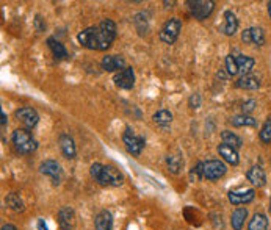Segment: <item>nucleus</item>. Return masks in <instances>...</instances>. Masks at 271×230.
Returning a JSON list of instances; mask_svg holds the SVG:
<instances>
[{
  "instance_id": "nucleus-25",
  "label": "nucleus",
  "mask_w": 271,
  "mask_h": 230,
  "mask_svg": "<svg viewBox=\"0 0 271 230\" xmlns=\"http://www.w3.org/2000/svg\"><path fill=\"white\" fill-rule=\"evenodd\" d=\"M152 119H154L155 124L160 125V127L166 129V127H168V125L173 122V113L168 111V110H160V111H157V113L152 116Z\"/></svg>"
},
{
  "instance_id": "nucleus-32",
  "label": "nucleus",
  "mask_w": 271,
  "mask_h": 230,
  "mask_svg": "<svg viewBox=\"0 0 271 230\" xmlns=\"http://www.w3.org/2000/svg\"><path fill=\"white\" fill-rule=\"evenodd\" d=\"M226 69H227V74L232 75V77L238 74L237 61H235V56H234V55H227V56H226Z\"/></svg>"
},
{
  "instance_id": "nucleus-37",
  "label": "nucleus",
  "mask_w": 271,
  "mask_h": 230,
  "mask_svg": "<svg viewBox=\"0 0 271 230\" xmlns=\"http://www.w3.org/2000/svg\"><path fill=\"white\" fill-rule=\"evenodd\" d=\"M2 230H17L13 224H5L4 227H2Z\"/></svg>"
},
{
  "instance_id": "nucleus-39",
  "label": "nucleus",
  "mask_w": 271,
  "mask_h": 230,
  "mask_svg": "<svg viewBox=\"0 0 271 230\" xmlns=\"http://www.w3.org/2000/svg\"><path fill=\"white\" fill-rule=\"evenodd\" d=\"M268 14H269V19H271V2H268Z\"/></svg>"
},
{
  "instance_id": "nucleus-8",
  "label": "nucleus",
  "mask_w": 271,
  "mask_h": 230,
  "mask_svg": "<svg viewBox=\"0 0 271 230\" xmlns=\"http://www.w3.org/2000/svg\"><path fill=\"white\" fill-rule=\"evenodd\" d=\"M115 85L121 90H132L135 87V72H133V68L130 66H126L122 71L116 72L115 74Z\"/></svg>"
},
{
  "instance_id": "nucleus-31",
  "label": "nucleus",
  "mask_w": 271,
  "mask_h": 230,
  "mask_svg": "<svg viewBox=\"0 0 271 230\" xmlns=\"http://www.w3.org/2000/svg\"><path fill=\"white\" fill-rule=\"evenodd\" d=\"M204 179V163L198 161L196 166H193V169L190 171V180L192 182H199Z\"/></svg>"
},
{
  "instance_id": "nucleus-7",
  "label": "nucleus",
  "mask_w": 271,
  "mask_h": 230,
  "mask_svg": "<svg viewBox=\"0 0 271 230\" xmlns=\"http://www.w3.org/2000/svg\"><path fill=\"white\" fill-rule=\"evenodd\" d=\"M227 172V166L221 160H208L204 163V179L218 180Z\"/></svg>"
},
{
  "instance_id": "nucleus-26",
  "label": "nucleus",
  "mask_w": 271,
  "mask_h": 230,
  "mask_svg": "<svg viewBox=\"0 0 271 230\" xmlns=\"http://www.w3.org/2000/svg\"><path fill=\"white\" fill-rule=\"evenodd\" d=\"M221 139H223V144L232 146L234 149H240L241 144H243V141H241L240 136H237L234 132H229V130H224V132L221 133Z\"/></svg>"
},
{
  "instance_id": "nucleus-28",
  "label": "nucleus",
  "mask_w": 271,
  "mask_h": 230,
  "mask_svg": "<svg viewBox=\"0 0 271 230\" xmlns=\"http://www.w3.org/2000/svg\"><path fill=\"white\" fill-rule=\"evenodd\" d=\"M166 164L173 174H179L183 169V158L180 155H168L166 157Z\"/></svg>"
},
{
  "instance_id": "nucleus-13",
  "label": "nucleus",
  "mask_w": 271,
  "mask_h": 230,
  "mask_svg": "<svg viewBox=\"0 0 271 230\" xmlns=\"http://www.w3.org/2000/svg\"><path fill=\"white\" fill-rule=\"evenodd\" d=\"M254 199V190H249V188H238V190L229 191V200L234 205H245L249 204Z\"/></svg>"
},
{
  "instance_id": "nucleus-6",
  "label": "nucleus",
  "mask_w": 271,
  "mask_h": 230,
  "mask_svg": "<svg viewBox=\"0 0 271 230\" xmlns=\"http://www.w3.org/2000/svg\"><path fill=\"white\" fill-rule=\"evenodd\" d=\"M122 141H124V144H126V149L135 157H138L141 154V151L146 146L144 136L135 135V132L130 127H126V132H124V135H122Z\"/></svg>"
},
{
  "instance_id": "nucleus-22",
  "label": "nucleus",
  "mask_w": 271,
  "mask_h": 230,
  "mask_svg": "<svg viewBox=\"0 0 271 230\" xmlns=\"http://www.w3.org/2000/svg\"><path fill=\"white\" fill-rule=\"evenodd\" d=\"M237 87L241 88V90H257L260 87V80L256 75L248 74V75H243V77L238 78Z\"/></svg>"
},
{
  "instance_id": "nucleus-12",
  "label": "nucleus",
  "mask_w": 271,
  "mask_h": 230,
  "mask_svg": "<svg viewBox=\"0 0 271 230\" xmlns=\"http://www.w3.org/2000/svg\"><path fill=\"white\" fill-rule=\"evenodd\" d=\"M241 39L245 44H254V46H263L265 35L263 30L259 27H249L241 33Z\"/></svg>"
},
{
  "instance_id": "nucleus-19",
  "label": "nucleus",
  "mask_w": 271,
  "mask_h": 230,
  "mask_svg": "<svg viewBox=\"0 0 271 230\" xmlns=\"http://www.w3.org/2000/svg\"><path fill=\"white\" fill-rule=\"evenodd\" d=\"M246 179L251 182L254 186H263L266 183L265 171L260 168V166H253V168L246 172Z\"/></svg>"
},
{
  "instance_id": "nucleus-23",
  "label": "nucleus",
  "mask_w": 271,
  "mask_h": 230,
  "mask_svg": "<svg viewBox=\"0 0 271 230\" xmlns=\"http://www.w3.org/2000/svg\"><path fill=\"white\" fill-rule=\"evenodd\" d=\"M248 218V210L246 208H237V210L232 213V218H231V224H232V228L234 230H241V227L245 225V219Z\"/></svg>"
},
{
  "instance_id": "nucleus-3",
  "label": "nucleus",
  "mask_w": 271,
  "mask_h": 230,
  "mask_svg": "<svg viewBox=\"0 0 271 230\" xmlns=\"http://www.w3.org/2000/svg\"><path fill=\"white\" fill-rule=\"evenodd\" d=\"M14 149L19 154H32L38 149V141L29 129H16L11 136Z\"/></svg>"
},
{
  "instance_id": "nucleus-21",
  "label": "nucleus",
  "mask_w": 271,
  "mask_h": 230,
  "mask_svg": "<svg viewBox=\"0 0 271 230\" xmlns=\"http://www.w3.org/2000/svg\"><path fill=\"white\" fill-rule=\"evenodd\" d=\"M235 61H237L238 74H241V77H243V75H248L249 72H251V69L254 68V65H256L254 58L246 56V55H238V56H235Z\"/></svg>"
},
{
  "instance_id": "nucleus-1",
  "label": "nucleus",
  "mask_w": 271,
  "mask_h": 230,
  "mask_svg": "<svg viewBox=\"0 0 271 230\" xmlns=\"http://www.w3.org/2000/svg\"><path fill=\"white\" fill-rule=\"evenodd\" d=\"M116 24L112 19H103L97 25L88 27L82 30L77 36V41L82 47L90 50H99L103 52L110 49V46L116 39Z\"/></svg>"
},
{
  "instance_id": "nucleus-38",
  "label": "nucleus",
  "mask_w": 271,
  "mask_h": 230,
  "mask_svg": "<svg viewBox=\"0 0 271 230\" xmlns=\"http://www.w3.org/2000/svg\"><path fill=\"white\" fill-rule=\"evenodd\" d=\"M8 124V118H7V114H5V111H2V125L5 127V125Z\"/></svg>"
},
{
  "instance_id": "nucleus-24",
  "label": "nucleus",
  "mask_w": 271,
  "mask_h": 230,
  "mask_svg": "<svg viewBox=\"0 0 271 230\" xmlns=\"http://www.w3.org/2000/svg\"><path fill=\"white\" fill-rule=\"evenodd\" d=\"M231 124L234 127H254L257 125V121L249 114H238L231 119Z\"/></svg>"
},
{
  "instance_id": "nucleus-34",
  "label": "nucleus",
  "mask_w": 271,
  "mask_h": 230,
  "mask_svg": "<svg viewBox=\"0 0 271 230\" xmlns=\"http://www.w3.org/2000/svg\"><path fill=\"white\" fill-rule=\"evenodd\" d=\"M188 105L192 108H199L201 107V96L199 94H192V97L188 99Z\"/></svg>"
},
{
  "instance_id": "nucleus-20",
  "label": "nucleus",
  "mask_w": 271,
  "mask_h": 230,
  "mask_svg": "<svg viewBox=\"0 0 271 230\" xmlns=\"http://www.w3.org/2000/svg\"><path fill=\"white\" fill-rule=\"evenodd\" d=\"M47 47L52 50V53H53V56L57 58V60H66L68 58V50H66V47L60 43L58 39H55V38H47Z\"/></svg>"
},
{
  "instance_id": "nucleus-18",
  "label": "nucleus",
  "mask_w": 271,
  "mask_h": 230,
  "mask_svg": "<svg viewBox=\"0 0 271 230\" xmlns=\"http://www.w3.org/2000/svg\"><path fill=\"white\" fill-rule=\"evenodd\" d=\"M218 154L227 161V163H231L234 166L238 164L240 158H238V152L237 149H234L232 146H227V144H220L218 146Z\"/></svg>"
},
{
  "instance_id": "nucleus-17",
  "label": "nucleus",
  "mask_w": 271,
  "mask_h": 230,
  "mask_svg": "<svg viewBox=\"0 0 271 230\" xmlns=\"http://www.w3.org/2000/svg\"><path fill=\"white\" fill-rule=\"evenodd\" d=\"M96 230H112L113 228V215L109 210H102L94 218Z\"/></svg>"
},
{
  "instance_id": "nucleus-2",
  "label": "nucleus",
  "mask_w": 271,
  "mask_h": 230,
  "mask_svg": "<svg viewBox=\"0 0 271 230\" xmlns=\"http://www.w3.org/2000/svg\"><path fill=\"white\" fill-rule=\"evenodd\" d=\"M91 177L102 186H119L124 182V176L113 166H105L102 163L91 164Z\"/></svg>"
},
{
  "instance_id": "nucleus-14",
  "label": "nucleus",
  "mask_w": 271,
  "mask_h": 230,
  "mask_svg": "<svg viewBox=\"0 0 271 230\" xmlns=\"http://www.w3.org/2000/svg\"><path fill=\"white\" fill-rule=\"evenodd\" d=\"M58 144H60V149L63 152L65 158L68 160H72L75 158L77 155V149H75V142H74V138L68 133H61L58 136Z\"/></svg>"
},
{
  "instance_id": "nucleus-27",
  "label": "nucleus",
  "mask_w": 271,
  "mask_h": 230,
  "mask_svg": "<svg viewBox=\"0 0 271 230\" xmlns=\"http://www.w3.org/2000/svg\"><path fill=\"white\" fill-rule=\"evenodd\" d=\"M268 227V219L265 215L262 213H256L253 216V219L249 221V225H248V230H266Z\"/></svg>"
},
{
  "instance_id": "nucleus-11",
  "label": "nucleus",
  "mask_w": 271,
  "mask_h": 230,
  "mask_svg": "<svg viewBox=\"0 0 271 230\" xmlns=\"http://www.w3.org/2000/svg\"><path fill=\"white\" fill-rule=\"evenodd\" d=\"M100 66L107 72H116V71L119 72L126 68V60H124L121 55H107L102 58Z\"/></svg>"
},
{
  "instance_id": "nucleus-30",
  "label": "nucleus",
  "mask_w": 271,
  "mask_h": 230,
  "mask_svg": "<svg viewBox=\"0 0 271 230\" xmlns=\"http://www.w3.org/2000/svg\"><path fill=\"white\" fill-rule=\"evenodd\" d=\"M260 136V141L265 142V144H269L271 142V118H268L263 124V127L259 133Z\"/></svg>"
},
{
  "instance_id": "nucleus-15",
  "label": "nucleus",
  "mask_w": 271,
  "mask_h": 230,
  "mask_svg": "<svg viewBox=\"0 0 271 230\" xmlns=\"http://www.w3.org/2000/svg\"><path fill=\"white\" fill-rule=\"evenodd\" d=\"M75 224V213L71 207H61L58 212V225L61 230H72Z\"/></svg>"
},
{
  "instance_id": "nucleus-9",
  "label": "nucleus",
  "mask_w": 271,
  "mask_h": 230,
  "mask_svg": "<svg viewBox=\"0 0 271 230\" xmlns=\"http://www.w3.org/2000/svg\"><path fill=\"white\" fill-rule=\"evenodd\" d=\"M16 118L22 122L25 125V129L32 130L33 127H36V124L39 122V114L36 110H33L32 107H22V108H19L16 110Z\"/></svg>"
},
{
  "instance_id": "nucleus-35",
  "label": "nucleus",
  "mask_w": 271,
  "mask_h": 230,
  "mask_svg": "<svg viewBox=\"0 0 271 230\" xmlns=\"http://www.w3.org/2000/svg\"><path fill=\"white\" fill-rule=\"evenodd\" d=\"M35 24H36V27H38V32H44L46 24H41V17H39V16H36V19H35Z\"/></svg>"
},
{
  "instance_id": "nucleus-4",
  "label": "nucleus",
  "mask_w": 271,
  "mask_h": 230,
  "mask_svg": "<svg viewBox=\"0 0 271 230\" xmlns=\"http://www.w3.org/2000/svg\"><path fill=\"white\" fill-rule=\"evenodd\" d=\"M182 30V20L177 17H171L163 24V27L158 32V38L165 44H174L179 38V33Z\"/></svg>"
},
{
  "instance_id": "nucleus-33",
  "label": "nucleus",
  "mask_w": 271,
  "mask_h": 230,
  "mask_svg": "<svg viewBox=\"0 0 271 230\" xmlns=\"http://www.w3.org/2000/svg\"><path fill=\"white\" fill-rule=\"evenodd\" d=\"M256 105H257V102H256L254 99H251V100L245 102L243 105H241V111H243V114H249L251 111H254Z\"/></svg>"
},
{
  "instance_id": "nucleus-16",
  "label": "nucleus",
  "mask_w": 271,
  "mask_h": 230,
  "mask_svg": "<svg viewBox=\"0 0 271 230\" xmlns=\"http://www.w3.org/2000/svg\"><path fill=\"white\" fill-rule=\"evenodd\" d=\"M237 28H238V19H237L235 13L231 11V10L224 11V24L220 28L221 33L226 35V36H234Z\"/></svg>"
},
{
  "instance_id": "nucleus-40",
  "label": "nucleus",
  "mask_w": 271,
  "mask_h": 230,
  "mask_svg": "<svg viewBox=\"0 0 271 230\" xmlns=\"http://www.w3.org/2000/svg\"><path fill=\"white\" fill-rule=\"evenodd\" d=\"M269 213H271V202H269Z\"/></svg>"
},
{
  "instance_id": "nucleus-29",
  "label": "nucleus",
  "mask_w": 271,
  "mask_h": 230,
  "mask_svg": "<svg viewBox=\"0 0 271 230\" xmlns=\"http://www.w3.org/2000/svg\"><path fill=\"white\" fill-rule=\"evenodd\" d=\"M5 202H7V205L11 208L13 212H17V213H19V212H24V202H22V199H20L19 194L10 193V194L7 196Z\"/></svg>"
},
{
  "instance_id": "nucleus-36",
  "label": "nucleus",
  "mask_w": 271,
  "mask_h": 230,
  "mask_svg": "<svg viewBox=\"0 0 271 230\" xmlns=\"http://www.w3.org/2000/svg\"><path fill=\"white\" fill-rule=\"evenodd\" d=\"M38 230H49L44 219H38Z\"/></svg>"
},
{
  "instance_id": "nucleus-5",
  "label": "nucleus",
  "mask_w": 271,
  "mask_h": 230,
  "mask_svg": "<svg viewBox=\"0 0 271 230\" xmlns=\"http://www.w3.org/2000/svg\"><path fill=\"white\" fill-rule=\"evenodd\" d=\"M186 5L190 8L192 16L198 20L207 19L215 10V2H212V0H188Z\"/></svg>"
},
{
  "instance_id": "nucleus-10",
  "label": "nucleus",
  "mask_w": 271,
  "mask_h": 230,
  "mask_svg": "<svg viewBox=\"0 0 271 230\" xmlns=\"http://www.w3.org/2000/svg\"><path fill=\"white\" fill-rule=\"evenodd\" d=\"M41 172H43L44 176H47L52 180L53 185H60L61 177H63L60 164L55 160H46V161L41 163Z\"/></svg>"
}]
</instances>
